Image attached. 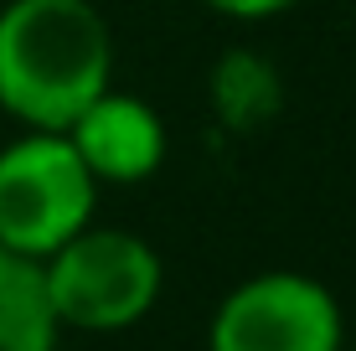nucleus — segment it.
Returning a JSON list of instances; mask_svg holds the SVG:
<instances>
[{
	"label": "nucleus",
	"mask_w": 356,
	"mask_h": 351,
	"mask_svg": "<svg viewBox=\"0 0 356 351\" xmlns=\"http://www.w3.org/2000/svg\"><path fill=\"white\" fill-rule=\"evenodd\" d=\"M114 83V31L93 0L0 6V108L21 129H67Z\"/></svg>",
	"instance_id": "obj_1"
},
{
	"label": "nucleus",
	"mask_w": 356,
	"mask_h": 351,
	"mask_svg": "<svg viewBox=\"0 0 356 351\" xmlns=\"http://www.w3.org/2000/svg\"><path fill=\"white\" fill-rule=\"evenodd\" d=\"M42 289L63 331L119 336L161 305L165 263L150 238L88 222L42 259Z\"/></svg>",
	"instance_id": "obj_2"
},
{
	"label": "nucleus",
	"mask_w": 356,
	"mask_h": 351,
	"mask_svg": "<svg viewBox=\"0 0 356 351\" xmlns=\"http://www.w3.org/2000/svg\"><path fill=\"white\" fill-rule=\"evenodd\" d=\"M98 212V181L63 129H21L0 145V248L42 263Z\"/></svg>",
	"instance_id": "obj_3"
},
{
	"label": "nucleus",
	"mask_w": 356,
	"mask_h": 351,
	"mask_svg": "<svg viewBox=\"0 0 356 351\" xmlns=\"http://www.w3.org/2000/svg\"><path fill=\"white\" fill-rule=\"evenodd\" d=\"M336 289L300 269H264L232 284L207 320V351H341Z\"/></svg>",
	"instance_id": "obj_4"
},
{
	"label": "nucleus",
	"mask_w": 356,
	"mask_h": 351,
	"mask_svg": "<svg viewBox=\"0 0 356 351\" xmlns=\"http://www.w3.org/2000/svg\"><path fill=\"white\" fill-rule=\"evenodd\" d=\"M63 135L98 186H140L170 155L161 108L150 99H140V93H119L114 83L72 119Z\"/></svg>",
	"instance_id": "obj_5"
},
{
	"label": "nucleus",
	"mask_w": 356,
	"mask_h": 351,
	"mask_svg": "<svg viewBox=\"0 0 356 351\" xmlns=\"http://www.w3.org/2000/svg\"><path fill=\"white\" fill-rule=\"evenodd\" d=\"M207 99L212 114L222 119V129L232 135H259L264 124H274L284 108V78L253 47H227L207 72Z\"/></svg>",
	"instance_id": "obj_6"
},
{
	"label": "nucleus",
	"mask_w": 356,
	"mask_h": 351,
	"mask_svg": "<svg viewBox=\"0 0 356 351\" xmlns=\"http://www.w3.org/2000/svg\"><path fill=\"white\" fill-rule=\"evenodd\" d=\"M63 325L42 289V263L0 248V351H57Z\"/></svg>",
	"instance_id": "obj_7"
},
{
	"label": "nucleus",
	"mask_w": 356,
	"mask_h": 351,
	"mask_svg": "<svg viewBox=\"0 0 356 351\" xmlns=\"http://www.w3.org/2000/svg\"><path fill=\"white\" fill-rule=\"evenodd\" d=\"M202 6L212 16H227V21H274L289 6H300V0H202Z\"/></svg>",
	"instance_id": "obj_8"
},
{
	"label": "nucleus",
	"mask_w": 356,
	"mask_h": 351,
	"mask_svg": "<svg viewBox=\"0 0 356 351\" xmlns=\"http://www.w3.org/2000/svg\"><path fill=\"white\" fill-rule=\"evenodd\" d=\"M351 26H356V6H351Z\"/></svg>",
	"instance_id": "obj_9"
}]
</instances>
